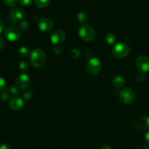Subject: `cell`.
<instances>
[{
	"mask_svg": "<svg viewBox=\"0 0 149 149\" xmlns=\"http://www.w3.org/2000/svg\"><path fill=\"white\" fill-rule=\"evenodd\" d=\"M105 41L106 43L109 45H111L115 44L116 42V36L114 33H109L105 36Z\"/></svg>",
	"mask_w": 149,
	"mask_h": 149,
	"instance_id": "15",
	"label": "cell"
},
{
	"mask_svg": "<svg viewBox=\"0 0 149 149\" xmlns=\"http://www.w3.org/2000/svg\"><path fill=\"white\" fill-rule=\"evenodd\" d=\"M0 149H12L8 144H2L0 146Z\"/></svg>",
	"mask_w": 149,
	"mask_h": 149,
	"instance_id": "31",
	"label": "cell"
},
{
	"mask_svg": "<svg viewBox=\"0 0 149 149\" xmlns=\"http://www.w3.org/2000/svg\"><path fill=\"white\" fill-rule=\"evenodd\" d=\"M86 67L90 73L92 75H96L98 74L101 70V63L100 61L97 58H91L87 61L86 63Z\"/></svg>",
	"mask_w": 149,
	"mask_h": 149,
	"instance_id": "4",
	"label": "cell"
},
{
	"mask_svg": "<svg viewBox=\"0 0 149 149\" xmlns=\"http://www.w3.org/2000/svg\"><path fill=\"white\" fill-rule=\"evenodd\" d=\"M145 139H146V143L148 144V145H149V130L147 132V133L146 134Z\"/></svg>",
	"mask_w": 149,
	"mask_h": 149,
	"instance_id": "32",
	"label": "cell"
},
{
	"mask_svg": "<svg viewBox=\"0 0 149 149\" xmlns=\"http://www.w3.org/2000/svg\"><path fill=\"white\" fill-rule=\"evenodd\" d=\"M4 30V23H3L2 20L0 19V33L3 31Z\"/></svg>",
	"mask_w": 149,
	"mask_h": 149,
	"instance_id": "33",
	"label": "cell"
},
{
	"mask_svg": "<svg viewBox=\"0 0 149 149\" xmlns=\"http://www.w3.org/2000/svg\"><path fill=\"white\" fill-rule=\"evenodd\" d=\"M136 67L141 73L145 74L149 71V58L145 55L138 57L136 60Z\"/></svg>",
	"mask_w": 149,
	"mask_h": 149,
	"instance_id": "8",
	"label": "cell"
},
{
	"mask_svg": "<svg viewBox=\"0 0 149 149\" xmlns=\"http://www.w3.org/2000/svg\"><path fill=\"white\" fill-rule=\"evenodd\" d=\"M50 2V0H35V4L39 8H44L47 7Z\"/></svg>",
	"mask_w": 149,
	"mask_h": 149,
	"instance_id": "18",
	"label": "cell"
},
{
	"mask_svg": "<svg viewBox=\"0 0 149 149\" xmlns=\"http://www.w3.org/2000/svg\"><path fill=\"white\" fill-rule=\"evenodd\" d=\"M7 87V83H6L5 79L2 77H0V91H3Z\"/></svg>",
	"mask_w": 149,
	"mask_h": 149,
	"instance_id": "24",
	"label": "cell"
},
{
	"mask_svg": "<svg viewBox=\"0 0 149 149\" xmlns=\"http://www.w3.org/2000/svg\"><path fill=\"white\" fill-rule=\"evenodd\" d=\"M19 26H20V29L23 31H27L29 28V24L28 23V22L26 20H22L20 21V24H19Z\"/></svg>",
	"mask_w": 149,
	"mask_h": 149,
	"instance_id": "21",
	"label": "cell"
},
{
	"mask_svg": "<svg viewBox=\"0 0 149 149\" xmlns=\"http://www.w3.org/2000/svg\"><path fill=\"white\" fill-rule=\"evenodd\" d=\"M136 126L141 130H146L149 129V117L141 116L137 120Z\"/></svg>",
	"mask_w": 149,
	"mask_h": 149,
	"instance_id": "13",
	"label": "cell"
},
{
	"mask_svg": "<svg viewBox=\"0 0 149 149\" xmlns=\"http://www.w3.org/2000/svg\"><path fill=\"white\" fill-rule=\"evenodd\" d=\"M38 26H39V29L41 31L47 32L53 29L54 23L51 19L48 18V17H44V18H42L39 20V23H38Z\"/></svg>",
	"mask_w": 149,
	"mask_h": 149,
	"instance_id": "9",
	"label": "cell"
},
{
	"mask_svg": "<svg viewBox=\"0 0 149 149\" xmlns=\"http://www.w3.org/2000/svg\"><path fill=\"white\" fill-rule=\"evenodd\" d=\"M30 54L29 49L26 47H21L18 49V55L21 57H27Z\"/></svg>",
	"mask_w": 149,
	"mask_h": 149,
	"instance_id": "17",
	"label": "cell"
},
{
	"mask_svg": "<svg viewBox=\"0 0 149 149\" xmlns=\"http://www.w3.org/2000/svg\"><path fill=\"white\" fill-rule=\"evenodd\" d=\"M65 32L63 30L61 29H58V30H55V31L52 33V34L51 35V42L54 44V45H58L59 44L62 43L64 40H65Z\"/></svg>",
	"mask_w": 149,
	"mask_h": 149,
	"instance_id": "10",
	"label": "cell"
},
{
	"mask_svg": "<svg viewBox=\"0 0 149 149\" xmlns=\"http://www.w3.org/2000/svg\"><path fill=\"white\" fill-rule=\"evenodd\" d=\"M33 0H20V2L21 5L24 6V7H28L31 4Z\"/></svg>",
	"mask_w": 149,
	"mask_h": 149,
	"instance_id": "28",
	"label": "cell"
},
{
	"mask_svg": "<svg viewBox=\"0 0 149 149\" xmlns=\"http://www.w3.org/2000/svg\"><path fill=\"white\" fill-rule=\"evenodd\" d=\"M113 84L115 87L116 88H122L125 86V80L121 76H117V77H114L113 80Z\"/></svg>",
	"mask_w": 149,
	"mask_h": 149,
	"instance_id": "14",
	"label": "cell"
},
{
	"mask_svg": "<svg viewBox=\"0 0 149 149\" xmlns=\"http://www.w3.org/2000/svg\"><path fill=\"white\" fill-rule=\"evenodd\" d=\"M4 47H5V42L3 39V38L0 37V50L2 49H4Z\"/></svg>",
	"mask_w": 149,
	"mask_h": 149,
	"instance_id": "30",
	"label": "cell"
},
{
	"mask_svg": "<svg viewBox=\"0 0 149 149\" xmlns=\"http://www.w3.org/2000/svg\"><path fill=\"white\" fill-rule=\"evenodd\" d=\"M31 63L36 68L42 67L46 61V54L42 49H35L30 53Z\"/></svg>",
	"mask_w": 149,
	"mask_h": 149,
	"instance_id": "1",
	"label": "cell"
},
{
	"mask_svg": "<svg viewBox=\"0 0 149 149\" xmlns=\"http://www.w3.org/2000/svg\"><path fill=\"white\" fill-rule=\"evenodd\" d=\"M5 4L9 7H13V6L15 5L17 2V0H4Z\"/></svg>",
	"mask_w": 149,
	"mask_h": 149,
	"instance_id": "27",
	"label": "cell"
},
{
	"mask_svg": "<svg viewBox=\"0 0 149 149\" xmlns=\"http://www.w3.org/2000/svg\"><path fill=\"white\" fill-rule=\"evenodd\" d=\"M71 55L73 58H78L80 55V52L77 49H73L71 52Z\"/></svg>",
	"mask_w": 149,
	"mask_h": 149,
	"instance_id": "26",
	"label": "cell"
},
{
	"mask_svg": "<svg viewBox=\"0 0 149 149\" xmlns=\"http://www.w3.org/2000/svg\"><path fill=\"white\" fill-rule=\"evenodd\" d=\"M79 35L84 41L90 42L94 39L95 36V31L92 26L89 25H83L79 28Z\"/></svg>",
	"mask_w": 149,
	"mask_h": 149,
	"instance_id": "2",
	"label": "cell"
},
{
	"mask_svg": "<svg viewBox=\"0 0 149 149\" xmlns=\"http://www.w3.org/2000/svg\"><path fill=\"white\" fill-rule=\"evenodd\" d=\"M112 52L113 55L118 58H124L127 56L130 52V47L126 43L119 42L113 47Z\"/></svg>",
	"mask_w": 149,
	"mask_h": 149,
	"instance_id": "3",
	"label": "cell"
},
{
	"mask_svg": "<svg viewBox=\"0 0 149 149\" xmlns=\"http://www.w3.org/2000/svg\"><path fill=\"white\" fill-rule=\"evenodd\" d=\"M10 16L15 20H23L26 17V12L20 7H13L10 12Z\"/></svg>",
	"mask_w": 149,
	"mask_h": 149,
	"instance_id": "12",
	"label": "cell"
},
{
	"mask_svg": "<svg viewBox=\"0 0 149 149\" xmlns=\"http://www.w3.org/2000/svg\"><path fill=\"white\" fill-rule=\"evenodd\" d=\"M9 97H10V93H8V91H4V90L1 91V93H0V99H1V100L7 101Z\"/></svg>",
	"mask_w": 149,
	"mask_h": 149,
	"instance_id": "20",
	"label": "cell"
},
{
	"mask_svg": "<svg viewBox=\"0 0 149 149\" xmlns=\"http://www.w3.org/2000/svg\"><path fill=\"white\" fill-rule=\"evenodd\" d=\"M137 79H138V81H143L145 80L146 77L144 76V74H143V73H140V74L138 75V77H137Z\"/></svg>",
	"mask_w": 149,
	"mask_h": 149,
	"instance_id": "29",
	"label": "cell"
},
{
	"mask_svg": "<svg viewBox=\"0 0 149 149\" xmlns=\"http://www.w3.org/2000/svg\"><path fill=\"white\" fill-rule=\"evenodd\" d=\"M9 106L13 111H19L24 106V101L20 97H14L9 102Z\"/></svg>",
	"mask_w": 149,
	"mask_h": 149,
	"instance_id": "11",
	"label": "cell"
},
{
	"mask_svg": "<svg viewBox=\"0 0 149 149\" xmlns=\"http://www.w3.org/2000/svg\"><path fill=\"white\" fill-rule=\"evenodd\" d=\"M29 68V64L27 61H20V63H19V68H20L22 71H28Z\"/></svg>",
	"mask_w": 149,
	"mask_h": 149,
	"instance_id": "19",
	"label": "cell"
},
{
	"mask_svg": "<svg viewBox=\"0 0 149 149\" xmlns=\"http://www.w3.org/2000/svg\"><path fill=\"white\" fill-rule=\"evenodd\" d=\"M119 97L120 101L124 104H130L135 99V94L131 89L125 87L120 90Z\"/></svg>",
	"mask_w": 149,
	"mask_h": 149,
	"instance_id": "5",
	"label": "cell"
},
{
	"mask_svg": "<svg viewBox=\"0 0 149 149\" xmlns=\"http://www.w3.org/2000/svg\"><path fill=\"white\" fill-rule=\"evenodd\" d=\"M100 149H112V148L109 145H104L100 148Z\"/></svg>",
	"mask_w": 149,
	"mask_h": 149,
	"instance_id": "34",
	"label": "cell"
},
{
	"mask_svg": "<svg viewBox=\"0 0 149 149\" xmlns=\"http://www.w3.org/2000/svg\"><path fill=\"white\" fill-rule=\"evenodd\" d=\"M6 38L10 42H16L21 37V32L15 26H9L5 30Z\"/></svg>",
	"mask_w": 149,
	"mask_h": 149,
	"instance_id": "6",
	"label": "cell"
},
{
	"mask_svg": "<svg viewBox=\"0 0 149 149\" xmlns=\"http://www.w3.org/2000/svg\"><path fill=\"white\" fill-rule=\"evenodd\" d=\"M77 20L79 23L82 25H85V23H87V20H88V16L84 12H79V13L77 14Z\"/></svg>",
	"mask_w": 149,
	"mask_h": 149,
	"instance_id": "16",
	"label": "cell"
},
{
	"mask_svg": "<svg viewBox=\"0 0 149 149\" xmlns=\"http://www.w3.org/2000/svg\"><path fill=\"white\" fill-rule=\"evenodd\" d=\"M53 52L55 55H61L62 53V48L59 45H56V46L54 47Z\"/></svg>",
	"mask_w": 149,
	"mask_h": 149,
	"instance_id": "25",
	"label": "cell"
},
{
	"mask_svg": "<svg viewBox=\"0 0 149 149\" xmlns=\"http://www.w3.org/2000/svg\"><path fill=\"white\" fill-rule=\"evenodd\" d=\"M16 86L20 90H26L31 85V78L26 74H20L16 79Z\"/></svg>",
	"mask_w": 149,
	"mask_h": 149,
	"instance_id": "7",
	"label": "cell"
},
{
	"mask_svg": "<svg viewBox=\"0 0 149 149\" xmlns=\"http://www.w3.org/2000/svg\"><path fill=\"white\" fill-rule=\"evenodd\" d=\"M7 91L10 94L13 95H15L18 93V89H17V87H15V86H10V87H9Z\"/></svg>",
	"mask_w": 149,
	"mask_h": 149,
	"instance_id": "23",
	"label": "cell"
},
{
	"mask_svg": "<svg viewBox=\"0 0 149 149\" xmlns=\"http://www.w3.org/2000/svg\"><path fill=\"white\" fill-rule=\"evenodd\" d=\"M33 94L31 91H26L23 93V97L26 100H31L33 97Z\"/></svg>",
	"mask_w": 149,
	"mask_h": 149,
	"instance_id": "22",
	"label": "cell"
}]
</instances>
